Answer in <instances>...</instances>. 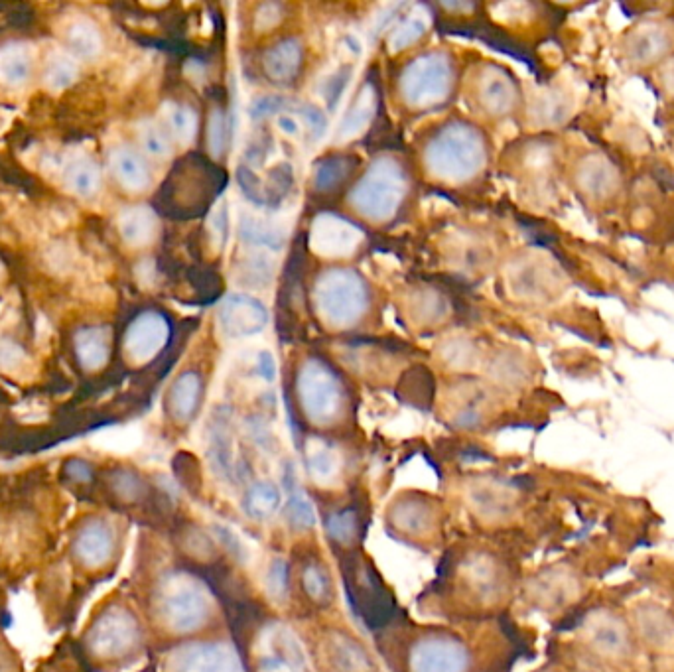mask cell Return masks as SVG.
Here are the masks:
<instances>
[{"instance_id": "1", "label": "cell", "mask_w": 674, "mask_h": 672, "mask_svg": "<svg viewBox=\"0 0 674 672\" xmlns=\"http://www.w3.org/2000/svg\"><path fill=\"white\" fill-rule=\"evenodd\" d=\"M485 142L477 129L466 123H450L430 138L424 150L428 172L444 182L462 184L485 166Z\"/></svg>"}, {"instance_id": "2", "label": "cell", "mask_w": 674, "mask_h": 672, "mask_svg": "<svg viewBox=\"0 0 674 672\" xmlns=\"http://www.w3.org/2000/svg\"><path fill=\"white\" fill-rule=\"evenodd\" d=\"M314 300L320 318L332 328H351L369 308L365 280L351 269H330L320 274Z\"/></svg>"}, {"instance_id": "3", "label": "cell", "mask_w": 674, "mask_h": 672, "mask_svg": "<svg viewBox=\"0 0 674 672\" xmlns=\"http://www.w3.org/2000/svg\"><path fill=\"white\" fill-rule=\"evenodd\" d=\"M158 619L174 633H194L211 615V602L202 584L186 574H168L154 592Z\"/></svg>"}, {"instance_id": "4", "label": "cell", "mask_w": 674, "mask_h": 672, "mask_svg": "<svg viewBox=\"0 0 674 672\" xmlns=\"http://www.w3.org/2000/svg\"><path fill=\"white\" fill-rule=\"evenodd\" d=\"M405 170L393 158L375 160L349 194V203L367 219L387 221L405 200Z\"/></svg>"}, {"instance_id": "5", "label": "cell", "mask_w": 674, "mask_h": 672, "mask_svg": "<svg viewBox=\"0 0 674 672\" xmlns=\"http://www.w3.org/2000/svg\"><path fill=\"white\" fill-rule=\"evenodd\" d=\"M454 66L448 54L430 52L412 60L401 75V95L412 109H430L444 103L452 91Z\"/></svg>"}, {"instance_id": "6", "label": "cell", "mask_w": 674, "mask_h": 672, "mask_svg": "<svg viewBox=\"0 0 674 672\" xmlns=\"http://www.w3.org/2000/svg\"><path fill=\"white\" fill-rule=\"evenodd\" d=\"M298 399L304 414L316 424L334 422L343 404V391L334 371L318 361L310 359L298 373Z\"/></svg>"}, {"instance_id": "7", "label": "cell", "mask_w": 674, "mask_h": 672, "mask_svg": "<svg viewBox=\"0 0 674 672\" xmlns=\"http://www.w3.org/2000/svg\"><path fill=\"white\" fill-rule=\"evenodd\" d=\"M140 643V629L133 613L123 607H111L99 615L87 633L91 655L103 661H119L131 655Z\"/></svg>"}, {"instance_id": "8", "label": "cell", "mask_w": 674, "mask_h": 672, "mask_svg": "<svg viewBox=\"0 0 674 672\" xmlns=\"http://www.w3.org/2000/svg\"><path fill=\"white\" fill-rule=\"evenodd\" d=\"M408 665L412 672H466L470 651L456 637L428 635L412 645Z\"/></svg>"}, {"instance_id": "9", "label": "cell", "mask_w": 674, "mask_h": 672, "mask_svg": "<svg viewBox=\"0 0 674 672\" xmlns=\"http://www.w3.org/2000/svg\"><path fill=\"white\" fill-rule=\"evenodd\" d=\"M363 231L336 213H320L310 229V249L328 259L353 255L363 243Z\"/></svg>"}, {"instance_id": "10", "label": "cell", "mask_w": 674, "mask_h": 672, "mask_svg": "<svg viewBox=\"0 0 674 672\" xmlns=\"http://www.w3.org/2000/svg\"><path fill=\"white\" fill-rule=\"evenodd\" d=\"M117 550V531L105 517L87 519L71 542L73 558L89 570L103 568L111 562Z\"/></svg>"}, {"instance_id": "11", "label": "cell", "mask_w": 674, "mask_h": 672, "mask_svg": "<svg viewBox=\"0 0 674 672\" xmlns=\"http://www.w3.org/2000/svg\"><path fill=\"white\" fill-rule=\"evenodd\" d=\"M219 326L229 339H245V337L261 334L269 324L267 306L247 294H229L219 306Z\"/></svg>"}, {"instance_id": "12", "label": "cell", "mask_w": 674, "mask_h": 672, "mask_svg": "<svg viewBox=\"0 0 674 672\" xmlns=\"http://www.w3.org/2000/svg\"><path fill=\"white\" fill-rule=\"evenodd\" d=\"M168 337V320L158 312H144L136 316L125 334V353L136 365H144L166 347Z\"/></svg>"}, {"instance_id": "13", "label": "cell", "mask_w": 674, "mask_h": 672, "mask_svg": "<svg viewBox=\"0 0 674 672\" xmlns=\"http://www.w3.org/2000/svg\"><path fill=\"white\" fill-rule=\"evenodd\" d=\"M172 672H243V665L225 643H194L174 657Z\"/></svg>"}, {"instance_id": "14", "label": "cell", "mask_w": 674, "mask_h": 672, "mask_svg": "<svg viewBox=\"0 0 674 672\" xmlns=\"http://www.w3.org/2000/svg\"><path fill=\"white\" fill-rule=\"evenodd\" d=\"M62 186L81 200H93L103 188L101 166L83 152H71L60 162Z\"/></svg>"}, {"instance_id": "15", "label": "cell", "mask_w": 674, "mask_h": 672, "mask_svg": "<svg viewBox=\"0 0 674 672\" xmlns=\"http://www.w3.org/2000/svg\"><path fill=\"white\" fill-rule=\"evenodd\" d=\"M109 170L119 186L133 194L146 192L152 184V170L146 156L129 144H119L111 150Z\"/></svg>"}, {"instance_id": "16", "label": "cell", "mask_w": 674, "mask_h": 672, "mask_svg": "<svg viewBox=\"0 0 674 672\" xmlns=\"http://www.w3.org/2000/svg\"><path fill=\"white\" fill-rule=\"evenodd\" d=\"M353 578V604L355 609H359L363 613V617L367 619L369 625H379L381 621H385L387 613H389V602H387V594L381 586V580L369 572V566H355L353 574L349 576Z\"/></svg>"}, {"instance_id": "17", "label": "cell", "mask_w": 674, "mask_h": 672, "mask_svg": "<svg viewBox=\"0 0 674 672\" xmlns=\"http://www.w3.org/2000/svg\"><path fill=\"white\" fill-rule=\"evenodd\" d=\"M267 651L259 661L261 672H300L304 659L294 637L284 629H274L267 637Z\"/></svg>"}, {"instance_id": "18", "label": "cell", "mask_w": 674, "mask_h": 672, "mask_svg": "<svg viewBox=\"0 0 674 672\" xmlns=\"http://www.w3.org/2000/svg\"><path fill=\"white\" fill-rule=\"evenodd\" d=\"M203 385L198 373H182L170 387L166 406L176 422H190L202 404Z\"/></svg>"}, {"instance_id": "19", "label": "cell", "mask_w": 674, "mask_h": 672, "mask_svg": "<svg viewBox=\"0 0 674 672\" xmlns=\"http://www.w3.org/2000/svg\"><path fill=\"white\" fill-rule=\"evenodd\" d=\"M377 107H379L377 89L373 87V83H365L357 91V95H355L351 107L347 109V113L343 115V121L337 129V138L345 142V140L363 135L367 131V127L371 125V121L375 119Z\"/></svg>"}, {"instance_id": "20", "label": "cell", "mask_w": 674, "mask_h": 672, "mask_svg": "<svg viewBox=\"0 0 674 672\" xmlns=\"http://www.w3.org/2000/svg\"><path fill=\"white\" fill-rule=\"evenodd\" d=\"M75 357L85 371H99L111 357V330L105 326L81 328L75 334Z\"/></svg>"}, {"instance_id": "21", "label": "cell", "mask_w": 674, "mask_h": 672, "mask_svg": "<svg viewBox=\"0 0 674 672\" xmlns=\"http://www.w3.org/2000/svg\"><path fill=\"white\" fill-rule=\"evenodd\" d=\"M117 227L119 235L129 247L142 249L156 239L158 217L148 205H131L121 211Z\"/></svg>"}, {"instance_id": "22", "label": "cell", "mask_w": 674, "mask_h": 672, "mask_svg": "<svg viewBox=\"0 0 674 672\" xmlns=\"http://www.w3.org/2000/svg\"><path fill=\"white\" fill-rule=\"evenodd\" d=\"M34 71L32 50L24 42H8L0 46V83L12 89L24 87Z\"/></svg>"}, {"instance_id": "23", "label": "cell", "mask_w": 674, "mask_h": 672, "mask_svg": "<svg viewBox=\"0 0 674 672\" xmlns=\"http://www.w3.org/2000/svg\"><path fill=\"white\" fill-rule=\"evenodd\" d=\"M66 52L77 62L95 60L103 52L101 28L89 18H75L66 28Z\"/></svg>"}, {"instance_id": "24", "label": "cell", "mask_w": 674, "mask_h": 672, "mask_svg": "<svg viewBox=\"0 0 674 672\" xmlns=\"http://www.w3.org/2000/svg\"><path fill=\"white\" fill-rule=\"evenodd\" d=\"M302 44L294 38L282 40L269 48L263 58V68L269 79L276 83H288L296 77L302 66Z\"/></svg>"}, {"instance_id": "25", "label": "cell", "mask_w": 674, "mask_h": 672, "mask_svg": "<svg viewBox=\"0 0 674 672\" xmlns=\"http://www.w3.org/2000/svg\"><path fill=\"white\" fill-rule=\"evenodd\" d=\"M479 99L493 115H505L515 103V87L499 69H485L479 81Z\"/></svg>"}, {"instance_id": "26", "label": "cell", "mask_w": 674, "mask_h": 672, "mask_svg": "<svg viewBox=\"0 0 674 672\" xmlns=\"http://www.w3.org/2000/svg\"><path fill=\"white\" fill-rule=\"evenodd\" d=\"M239 235H241V241L255 247V249H267L270 253L274 251H280L284 247V231L274 225V223H269L267 219H261V217H255L251 213H241V219H239Z\"/></svg>"}, {"instance_id": "27", "label": "cell", "mask_w": 674, "mask_h": 672, "mask_svg": "<svg viewBox=\"0 0 674 672\" xmlns=\"http://www.w3.org/2000/svg\"><path fill=\"white\" fill-rule=\"evenodd\" d=\"M282 503L280 489L270 481H255L243 495V511L255 521L272 517Z\"/></svg>"}, {"instance_id": "28", "label": "cell", "mask_w": 674, "mask_h": 672, "mask_svg": "<svg viewBox=\"0 0 674 672\" xmlns=\"http://www.w3.org/2000/svg\"><path fill=\"white\" fill-rule=\"evenodd\" d=\"M284 483H286V489H288L286 517H288L290 527L294 531H308V529H312L316 525V513H314L312 503L304 495V491L296 485V477H294L292 464L286 468Z\"/></svg>"}, {"instance_id": "29", "label": "cell", "mask_w": 674, "mask_h": 672, "mask_svg": "<svg viewBox=\"0 0 674 672\" xmlns=\"http://www.w3.org/2000/svg\"><path fill=\"white\" fill-rule=\"evenodd\" d=\"M164 127L172 140L188 146L198 135V115L190 105L166 103L164 107Z\"/></svg>"}, {"instance_id": "30", "label": "cell", "mask_w": 674, "mask_h": 672, "mask_svg": "<svg viewBox=\"0 0 674 672\" xmlns=\"http://www.w3.org/2000/svg\"><path fill=\"white\" fill-rule=\"evenodd\" d=\"M276 263L269 253H251L243 257L239 267L235 269V278L241 286L247 288H267L274 278Z\"/></svg>"}, {"instance_id": "31", "label": "cell", "mask_w": 674, "mask_h": 672, "mask_svg": "<svg viewBox=\"0 0 674 672\" xmlns=\"http://www.w3.org/2000/svg\"><path fill=\"white\" fill-rule=\"evenodd\" d=\"M332 661L339 672H373L367 651L345 635L332 639Z\"/></svg>"}, {"instance_id": "32", "label": "cell", "mask_w": 674, "mask_h": 672, "mask_svg": "<svg viewBox=\"0 0 674 672\" xmlns=\"http://www.w3.org/2000/svg\"><path fill=\"white\" fill-rule=\"evenodd\" d=\"M44 87L60 93L69 89L79 79V62L71 58L68 52L52 54L44 66Z\"/></svg>"}, {"instance_id": "33", "label": "cell", "mask_w": 674, "mask_h": 672, "mask_svg": "<svg viewBox=\"0 0 674 672\" xmlns=\"http://www.w3.org/2000/svg\"><path fill=\"white\" fill-rule=\"evenodd\" d=\"M302 586L306 596L318 605H328L334 596V586L328 568L318 560H308L302 570Z\"/></svg>"}, {"instance_id": "34", "label": "cell", "mask_w": 674, "mask_h": 672, "mask_svg": "<svg viewBox=\"0 0 674 672\" xmlns=\"http://www.w3.org/2000/svg\"><path fill=\"white\" fill-rule=\"evenodd\" d=\"M428 28H430V16L422 6H418L393 30V34L389 38L391 52H401V50L410 48L412 44H416L428 32Z\"/></svg>"}, {"instance_id": "35", "label": "cell", "mask_w": 674, "mask_h": 672, "mask_svg": "<svg viewBox=\"0 0 674 672\" xmlns=\"http://www.w3.org/2000/svg\"><path fill=\"white\" fill-rule=\"evenodd\" d=\"M136 135L146 156L156 158V160H166L172 156V136L168 135L164 125L152 119H146L138 123Z\"/></svg>"}, {"instance_id": "36", "label": "cell", "mask_w": 674, "mask_h": 672, "mask_svg": "<svg viewBox=\"0 0 674 672\" xmlns=\"http://www.w3.org/2000/svg\"><path fill=\"white\" fill-rule=\"evenodd\" d=\"M397 527L405 533H422L432 521V505L422 499H408L399 503V509L393 513Z\"/></svg>"}, {"instance_id": "37", "label": "cell", "mask_w": 674, "mask_h": 672, "mask_svg": "<svg viewBox=\"0 0 674 672\" xmlns=\"http://www.w3.org/2000/svg\"><path fill=\"white\" fill-rule=\"evenodd\" d=\"M353 164L345 156H328L314 168V186L320 192H332L351 172Z\"/></svg>"}, {"instance_id": "38", "label": "cell", "mask_w": 674, "mask_h": 672, "mask_svg": "<svg viewBox=\"0 0 674 672\" xmlns=\"http://www.w3.org/2000/svg\"><path fill=\"white\" fill-rule=\"evenodd\" d=\"M326 531L328 537L332 538L336 544L349 546L361 531V519L355 507H347L343 511H336L328 517L326 521Z\"/></svg>"}, {"instance_id": "39", "label": "cell", "mask_w": 674, "mask_h": 672, "mask_svg": "<svg viewBox=\"0 0 674 672\" xmlns=\"http://www.w3.org/2000/svg\"><path fill=\"white\" fill-rule=\"evenodd\" d=\"M306 466L316 479H332L337 471V456L332 446L320 440H312L306 448Z\"/></svg>"}, {"instance_id": "40", "label": "cell", "mask_w": 674, "mask_h": 672, "mask_svg": "<svg viewBox=\"0 0 674 672\" xmlns=\"http://www.w3.org/2000/svg\"><path fill=\"white\" fill-rule=\"evenodd\" d=\"M229 142V115L223 107H211L207 117V150L209 154L219 160Z\"/></svg>"}, {"instance_id": "41", "label": "cell", "mask_w": 674, "mask_h": 672, "mask_svg": "<svg viewBox=\"0 0 674 672\" xmlns=\"http://www.w3.org/2000/svg\"><path fill=\"white\" fill-rule=\"evenodd\" d=\"M353 75V69L349 66H341V68L334 69L332 73H328L322 83H320V97L326 101L328 109L330 111H336L347 85H349V79Z\"/></svg>"}, {"instance_id": "42", "label": "cell", "mask_w": 674, "mask_h": 672, "mask_svg": "<svg viewBox=\"0 0 674 672\" xmlns=\"http://www.w3.org/2000/svg\"><path fill=\"white\" fill-rule=\"evenodd\" d=\"M111 485H113L115 495L127 503L140 501L146 493V485L142 477H138L135 471L131 470L115 471L111 477Z\"/></svg>"}, {"instance_id": "43", "label": "cell", "mask_w": 674, "mask_h": 672, "mask_svg": "<svg viewBox=\"0 0 674 672\" xmlns=\"http://www.w3.org/2000/svg\"><path fill=\"white\" fill-rule=\"evenodd\" d=\"M294 113L300 117L304 131L310 135L312 140H320L328 133V117L324 111L316 105L310 103H292Z\"/></svg>"}, {"instance_id": "44", "label": "cell", "mask_w": 674, "mask_h": 672, "mask_svg": "<svg viewBox=\"0 0 674 672\" xmlns=\"http://www.w3.org/2000/svg\"><path fill=\"white\" fill-rule=\"evenodd\" d=\"M269 592L276 600H284L288 594V564L282 558H274L270 562L269 576H267Z\"/></svg>"}, {"instance_id": "45", "label": "cell", "mask_w": 674, "mask_h": 672, "mask_svg": "<svg viewBox=\"0 0 674 672\" xmlns=\"http://www.w3.org/2000/svg\"><path fill=\"white\" fill-rule=\"evenodd\" d=\"M24 361H26V353L18 343L10 339H0V369L14 371L22 367Z\"/></svg>"}, {"instance_id": "46", "label": "cell", "mask_w": 674, "mask_h": 672, "mask_svg": "<svg viewBox=\"0 0 674 672\" xmlns=\"http://www.w3.org/2000/svg\"><path fill=\"white\" fill-rule=\"evenodd\" d=\"M416 304H424V310L418 312V320H424V322H438L442 320L444 316V298H440L438 294L434 292H422L416 300Z\"/></svg>"}, {"instance_id": "47", "label": "cell", "mask_w": 674, "mask_h": 672, "mask_svg": "<svg viewBox=\"0 0 674 672\" xmlns=\"http://www.w3.org/2000/svg\"><path fill=\"white\" fill-rule=\"evenodd\" d=\"M276 129L288 138H298V136L304 135V125H302L300 117L294 113L292 105L288 107V103H286V109L276 115Z\"/></svg>"}, {"instance_id": "48", "label": "cell", "mask_w": 674, "mask_h": 672, "mask_svg": "<svg viewBox=\"0 0 674 672\" xmlns=\"http://www.w3.org/2000/svg\"><path fill=\"white\" fill-rule=\"evenodd\" d=\"M209 229H211V239L215 241L217 247H221L227 239V233H229V211L225 207V203H221L213 215H211V223H209Z\"/></svg>"}, {"instance_id": "49", "label": "cell", "mask_w": 674, "mask_h": 672, "mask_svg": "<svg viewBox=\"0 0 674 672\" xmlns=\"http://www.w3.org/2000/svg\"><path fill=\"white\" fill-rule=\"evenodd\" d=\"M286 99L280 97H261L251 105V117L253 119H265L270 115H278L286 109Z\"/></svg>"}, {"instance_id": "50", "label": "cell", "mask_w": 674, "mask_h": 672, "mask_svg": "<svg viewBox=\"0 0 674 672\" xmlns=\"http://www.w3.org/2000/svg\"><path fill=\"white\" fill-rule=\"evenodd\" d=\"M280 18H282V12H280L278 4H263L259 8V14H257V28L269 30V28L278 24Z\"/></svg>"}, {"instance_id": "51", "label": "cell", "mask_w": 674, "mask_h": 672, "mask_svg": "<svg viewBox=\"0 0 674 672\" xmlns=\"http://www.w3.org/2000/svg\"><path fill=\"white\" fill-rule=\"evenodd\" d=\"M257 373L265 379V381H272L274 379V359L269 351H263L257 359Z\"/></svg>"}, {"instance_id": "52", "label": "cell", "mask_w": 674, "mask_h": 672, "mask_svg": "<svg viewBox=\"0 0 674 672\" xmlns=\"http://www.w3.org/2000/svg\"><path fill=\"white\" fill-rule=\"evenodd\" d=\"M68 466L69 468L66 470V473L77 483H85L91 477V470H89V466L85 462L77 460V462H71Z\"/></svg>"}]
</instances>
